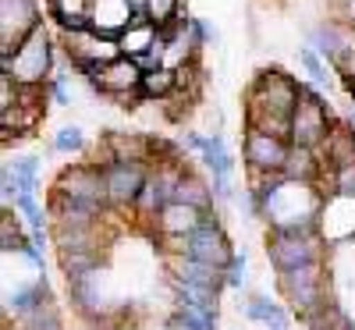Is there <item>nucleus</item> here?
<instances>
[{"label": "nucleus", "instance_id": "nucleus-1", "mask_svg": "<svg viewBox=\"0 0 355 330\" xmlns=\"http://www.w3.org/2000/svg\"><path fill=\"white\" fill-rule=\"evenodd\" d=\"M302 103V82L277 68H259L245 89V128L291 142V114Z\"/></svg>", "mask_w": 355, "mask_h": 330}, {"label": "nucleus", "instance_id": "nucleus-2", "mask_svg": "<svg viewBox=\"0 0 355 330\" xmlns=\"http://www.w3.org/2000/svg\"><path fill=\"white\" fill-rule=\"evenodd\" d=\"M277 295L284 298V306L291 309L295 320H302V316L323 309L327 302H334V281H331L327 263H313V266L277 274Z\"/></svg>", "mask_w": 355, "mask_h": 330}, {"label": "nucleus", "instance_id": "nucleus-3", "mask_svg": "<svg viewBox=\"0 0 355 330\" xmlns=\"http://www.w3.org/2000/svg\"><path fill=\"white\" fill-rule=\"evenodd\" d=\"M327 242L320 231H274L266 227V259H270L274 274L284 270H299L313 263H327Z\"/></svg>", "mask_w": 355, "mask_h": 330}, {"label": "nucleus", "instance_id": "nucleus-4", "mask_svg": "<svg viewBox=\"0 0 355 330\" xmlns=\"http://www.w3.org/2000/svg\"><path fill=\"white\" fill-rule=\"evenodd\" d=\"M50 71H53V43H50V33L43 25L15 50V57H0V75H11L18 85L46 89L53 78Z\"/></svg>", "mask_w": 355, "mask_h": 330}, {"label": "nucleus", "instance_id": "nucleus-5", "mask_svg": "<svg viewBox=\"0 0 355 330\" xmlns=\"http://www.w3.org/2000/svg\"><path fill=\"white\" fill-rule=\"evenodd\" d=\"M164 252H185V256H192V259L214 263V266H220V270L234 259V245H231V238H227V231H224V224H220V217H217V209H210V214H206V220H202L189 238H182V242H167Z\"/></svg>", "mask_w": 355, "mask_h": 330}, {"label": "nucleus", "instance_id": "nucleus-6", "mask_svg": "<svg viewBox=\"0 0 355 330\" xmlns=\"http://www.w3.org/2000/svg\"><path fill=\"white\" fill-rule=\"evenodd\" d=\"M50 192H61L68 199H78V202H89L96 209H107V214H114L110 209V199H107V182H103V167H96L93 160L85 164H68L61 174L53 177Z\"/></svg>", "mask_w": 355, "mask_h": 330}, {"label": "nucleus", "instance_id": "nucleus-7", "mask_svg": "<svg viewBox=\"0 0 355 330\" xmlns=\"http://www.w3.org/2000/svg\"><path fill=\"white\" fill-rule=\"evenodd\" d=\"M43 117H46V89L18 85V103L0 110V139H4V146H11V139L33 135Z\"/></svg>", "mask_w": 355, "mask_h": 330}, {"label": "nucleus", "instance_id": "nucleus-8", "mask_svg": "<svg viewBox=\"0 0 355 330\" xmlns=\"http://www.w3.org/2000/svg\"><path fill=\"white\" fill-rule=\"evenodd\" d=\"M334 121H331V110H327V100L316 96L313 89L302 82V103L299 110L291 114V146H309V149H320L323 139L331 135Z\"/></svg>", "mask_w": 355, "mask_h": 330}, {"label": "nucleus", "instance_id": "nucleus-9", "mask_svg": "<svg viewBox=\"0 0 355 330\" xmlns=\"http://www.w3.org/2000/svg\"><path fill=\"white\" fill-rule=\"evenodd\" d=\"M189 164H150V177H146V185H142V196L135 202V214L146 220V224H153L157 214L164 206L174 202V192H178V182L185 177Z\"/></svg>", "mask_w": 355, "mask_h": 330}, {"label": "nucleus", "instance_id": "nucleus-10", "mask_svg": "<svg viewBox=\"0 0 355 330\" xmlns=\"http://www.w3.org/2000/svg\"><path fill=\"white\" fill-rule=\"evenodd\" d=\"M36 0H0V57H15V50L40 28Z\"/></svg>", "mask_w": 355, "mask_h": 330}, {"label": "nucleus", "instance_id": "nucleus-11", "mask_svg": "<svg viewBox=\"0 0 355 330\" xmlns=\"http://www.w3.org/2000/svg\"><path fill=\"white\" fill-rule=\"evenodd\" d=\"M96 167L107 164H153V135L142 132H103L96 153H93Z\"/></svg>", "mask_w": 355, "mask_h": 330}, {"label": "nucleus", "instance_id": "nucleus-12", "mask_svg": "<svg viewBox=\"0 0 355 330\" xmlns=\"http://www.w3.org/2000/svg\"><path fill=\"white\" fill-rule=\"evenodd\" d=\"M150 177V164H107L103 182H107V199L114 214H135V202L142 196V185Z\"/></svg>", "mask_w": 355, "mask_h": 330}, {"label": "nucleus", "instance_id": "nucleus-13", "mask_svg": "<svg viewBox=\"0 0 355 330\" xmlns=\"http://www.w3.org/2000/svg\"><path fill=\"white\" fill-rule=\"evenodd\" d=\"M288 153H291V142H288V139H277V135L245 128L242 160H245L249 174H284Z\"/></svg>", "mask_w": 355, "mask_h": 330}, {"label": "nucleus", "instance_id": "nucleus-14", "mask_svg": "<svg viewBox=\"0 0 355 330\" xmlns=\"http://www.w3.org/2000/svg\"><path fill=\"white\" fill-rule=\"evenodd\" d=\"M142 68L132 57H114L110 64H103V82H100V96L114 100L117 107H135L142 96Z\"/></svg>", "mask_w": 355, "mask_h": 330}, {"label": "nucleus", "instance_id": "nucleus-15", "mask_svg": "<svg viewBox=\"0 0 355 330\" xmlns=\"http://www.w3.org/2000/svg\"><path fill=\"white\" fill-rule=\"evenodd\" d=\"M164 277L167 284H192V288L214 291V295L224 291V270L214 263L192 259L185 252H164Z\"/></svg>", "mask_w": 355, "mask_h": 330}, {"label": "nucleus", "instance_id": "nucleus-16", "mask_svg": "<svg viewBox=\"0 0 355 330\" xmlns=\"http://www.w3.org/2000/svg\"><path fill=\"white\" fill-rule=\"evenodd\" d=\"M36 192H40L36 157H15L0 164V202H4V209H11L18 196H36Z\"/></svg>", "mask_w": 355, "mask_h": 330}, {"label": "nucleus", "instance_id": "nucleus-17", "mask_svg": "<svg viewBox=\"0 0 355 330\" xmlns=\"http://www.w3.org/2000/svg\"><path fill=\"white\" fill-rule=\"evenodd\" d=\"M61 43H64V53L71 64H82V61H96V64H110L114 57H121V46L110 36H100L93 28H82V33H61Z\"/></svg>", "mask_w": 355, "mask_h": 330}, {"label": "nucleus", "instance_id": "nucleus-18", "mask_svg": "<svg viewBox=\"0 0 355 330\" xmlns=\"http://www.w3.org/2000/svg\"><path fill=\"white\" fill-rule=\"evenodd\" d=\"M202 220H206V209H196L189 202H171V206L160 209L150 227L160 238V245H167V242H182V238H189Z\"/></svg>", "mask_w": 355, "mask_h": 330}, {"label": "nucleus", "instance_id": "nucleus-19", "mask_svg": "<svg viewBox=\"0 0 355 330\" xmlns=\"http://www.w3.org/2000/svg\"><path fill=\"white\" fill-rule=\"evenodd\" d=\"M132 21H135L132 0H93V4H89V28L100 33V36L117 40Z\"/></svg>", "mask_w": 355, "mask_h": 330}, {"label": "nucleus", "instance_id": "nucleus-20", "mask_svg": "<svg viewBox=\"0 0 355 330\" xmlns=\"http://www.w3.org/2000/svg\"><path fill=\"white\" fill-rule=\"evenodd\" d=\"M46 214H50V224H68V227H85V224H103L110 214L107 209H96L89 202H78V199H68L61 192H50L46 196Z\"/></svg>", "mask_w": 355, "mask_h": 330}, {"label": "nucleus", "instance_id": "nucleus-21", "mask_svg": "<svg viewBox=\"0 0 355 330\" xmlns=\"http://www.w3.org/2000/svg\"><path fill=\"white\" fill-rule=\"evenodd\" d=\"M284 177H288V182H313V185H323V177H327V164H323L320 149L291 146L288 164H284Z\"/></svg>", "mask_w": 355, "mask_h": 330}, {"label": "nucleus", "instance_id": "nucleus-22", "mask_svg": "<svg viewBox=\"0 0 355 330\" xmlns=\"http://www.w3.org/2000/svg\"><path fill=\"white\" fill-rule=\"evenodd\" d=\"M320 157H323V164H327V171L352 164L355 160V132L348 125H334L331 135L323 139V146H320Z\"/></svg>", "mask_w": 355, "mask_h": 330}, {"label": "nucleus", "instance_id": "nucleus-23", "mask_svg": "<svg viewBox=\"0 0 355 330\" xmlns=\"http://www.w3.org/2000/svg\"><path fill=\"white\" fill-rule=\"evenodd\" d=\"M117 46H121L125 57L139 61L142 53H150L153 46H160V28L153 21H132L121 36H117Z\"/></svg>", "mask_w": 355, "mask_h": 330}, {"label": "nucleus", "instance_id": "nucleus-24", "mask_svg": "<svg viewBox=\"0 0 355 330\" xmlns=\"http://www.w3.org/2000/svg\"><path fill=\"white\" fill-rule=\"evenodd\" d=\"M242 313H245V320H252L259 327H288V316H291V309L284 302H274L270 295H249L242 302Z\"/></svg>", "mask_w": 355, "mask_h": 330}, {"label": "nucleus", "instance_id": "nucleus-25", "mask_svg": "<svg viewBox=\"0 0 355 330\" xmlns=\"http://www.w3.org/2000/svg\"><path fill=\"white\" fill-rule=\"evenodd\" d=\"M174 202H189V206H196V209H206V214H210V209H217L210 177H199L196 171H185V177L178 182Z\"/></svg>", "mask_w": 355, "mask_h": 330}, {"label": "nucleus", "instance_id": "nucleus-26", "mask_svg": "<svg viewBox=\"0 0 355 330\" xmlns=\"http://www.w3.org/2000/svg\"><path fill=\"white\" fill-rule=\"evenodd\" d=\"M199 160H202L206 171H210V177H231V171H234V157L227 153V142H224L220 132L206 135V146H202Z\"/></svg>", "mask_w": 355, "mask_h": 330}, {"label": "nucleus", "instance_id": "nucleus-27", "mask_svg": "<svg viewBox=\"0 0 355 330\" xmlns=\"http://www.w3.org/2000/svg\"><path fill=\"white\" fill-rule=\"evenodd\" d=\"M57 266H61V274L68 284L75 281H85L89 274H96L100 266H107V256L103 252H78V256H57Z\"/></svg>", "mask_w": 355, "mask_h": 330}, {"label": "nucleus", "instance_id": "nucleus-28", "mask_svg": "<svg viewBox=\"0 0 355 330\" xmlns=\"http://www.w3.org/2000/svg\"><path fill=\"white\" fill-rule=\"evenodd\" d=\"M171 323L178 330H220L217 309H189V306H171Z\"/></svg>", "mask_w": 355, "mask_h": 330}, {"label": "nucleus", "instance_id": "nucleus-29", "mask_svg": "<svg viewBox=\"0 0 355 330\" xmlns=\"http://www.w3.org/2000/svg\"><path fill=\"white\" fill-rule=\"evenodd\" d=\"M174 85H178V75L171 68H157V71H146L142 75V96L146 100H167L174 93Z\"/></svg>", "mask_w": 355, "mask_h": 330}, {"label": "nucleus", "instance_id": "nucleus-30", "mask_svg": "<svg viewBox=\"0 0 355 330\" xmlns=\"http://www.w3.org/2000/svg\"><path fill=\"white\" fill-rule=\"evenodd\" d=\"M323 196H348L355 199V160L345 167H334L323 177Z\"/></svg>", "mask_w": 355, "mask_h": 330}, {"label": "nucleus", "instance_id": "nucleus-31", "mask_svg": "<svg viewBox=\"0 0 355 330\" xmlns=\"http://www.w3.org/2000/svg\"><path fill=\"white\" fill-rule=\"evenodd\" d=\"M146 15H150V21L157 25V28H167V25H174L178 18H182V0H146Z\"/></svg>", "mask_w": 355, "mask_h": 330}, {"label": "nucleus", "instance_id": "nucleus-32", "mask_svg": "<svg viewBox=\"0 0 355 330\" xmlns=\"http://www.w3.org/2000/svg\"><path fill=\"white\" fill-rule=\"evenodd\" d=\"M50 146L57 149V153H82V149H85V132L78 125H64V128L53 132Z\"/></svg>", "mask_w": 355, "mask_h": 330}, {"label": "nucleus", "instance_id": "nucleus-33", "mask_svg": "<svg viewBox=\"0 0 355 330\" xmlns=\"http://www.w3.org/2000/svg\"><path fill=\"white\" fill-rule=\"evenodd\" d=\"M249 281V252H234V259L224 266V288L242 291Z\"/></svg>", "mask_w": 355, "mask_h": 330}, {"label": "nucleus", "instance_id": "nucleus-34", "mask_svg": "<svg viewBox=\"0 0 355 330\" xmlns=\"http://www.w3.org/2000/svg\"><path fill=\"white\" fill-rule=\"evenodd\" d=\"M299 61H302V68L313 75V82H320V85H331V75H327V61L313 50V46H302L299 50Z\"/></svg>", "mask_w": 355, "mask_h": 330}, {"label": "nucleus", "instance_id": "nucleus-35", "mask_svg": "<svg viewBox=\"0 0 355 330\" xmlns=\"http://www.w3.org/2000/svg\"><path fill=\"white\" fill-rule=\"evenodd\" d=\"M46 93L53 96V103H61V107H71L75 103V93H71V85H68L64 75H53L50 85H46Z\"/></svg>", "mask_w": 355, "mask_h": 330}, {"label": "nucleus", "instance_id": "nucleus-36", "mask_svg": "<svg viewBox=\"0 0 355 330\" xmlns=\"http://www.w3.org/2000/svg\"><path fill=\"white\" fill-rule=\"evenodd\" d=\"M263 330H288V327H263Z\"/></svg>", "mask_w": 355, "mask_h": 330}, {"label": "nucleus", "instance_id": "nucleus-37", "mask_svg": "<svg viewBox=\"0 0 355 330\" xmlns=\"http://www.w3.org/2000/svg\"><path fill=\"white\" fill-rule=\"evenodd\" d=\"M132 4H146V0H132Z\"/></svg>", "mask_w": 355, "mask_h": 330}, {"label": "nucleus", "instance_id": "nucleus-38", "mask_svg": "<svg viewBox=\"0 0 355 330\" xmlns=\"http://www.w3.org/2000/svg\"><path fill=\"white\" fill-rule=\"evenodd\" d=\"M338 330H348V323H345V327H338Z\"/></svg>", "mask_w": 355, "mask_h": 330}, {"label": "nucleus", "instance_id": "nucleus-39", "mask_svg": "<svg viewBox=\"0 0 355 330\" xmlns=\"http://www.w3.org/2000/svg\"><path fill=\"white\" fill-rule=\"evenodd\" d=\"M352 100H355V89H352Z\"/></svg>", "mask_w": 355, "mask_h": 330}]
</instances>
